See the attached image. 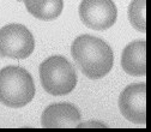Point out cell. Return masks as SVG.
<instances>
[{
	"mask_svg": "<svg viewBox=\"0 0 151 132\" xmlns=\"http://www.w3.org/2000/svg\"><path fill=\"white\" fill-rule=\"evenodd\" d=\"M71 54L82 73L90 79L106 77L114 63L110 46L91 35L78 36L72 43Z\"/></svg>",
	"mask_w": 151,
	"mask_h": 132,
	"instance_id": "1",
	"label": "cell"
},
{
	"mask_svg": "<svg viewBox=\"0 0 151 132\" xmlns=\"http://www.w3.org/2000/svg\"><path fill=\"white\" fill-rule=\"evenodd\" d=\"M35 83L31 74L19 66H6L0 70V102L6 107L22 108L35 96Z\"/></svg>",
	"mask_w": 151,
	"mask_h": 132,
	"instance_id": "2",
	"label": "cell"
},
{
	"mask_svg": "<svg viewBox=\"0 0 151 132\" xmlns=\"http://www.w3.org/2000/svg\"><path fill=\"white\" fill-rule=\"evenodd\" d=\"M40 79L43 89L53 96H65L77 85V72L64 56L54 55L40 65Z\"/></svg>",
	"mask_w": 151,
	"mask_h": 132,
	"instance_id": "3",
	"label": "cell"
},
{
	"mask_svg": "<svg viewBox=\"0 0 151 132\" xmlns=\"http://www.w3.org/2000/svg\"><path fill=\"white\" fill-rule=\"evenodd\" d=\"M35 49L31 31L22 24H9L0 29V55L4 58L27 59Z\"/></svg>",
	"mask_w": 151,
	"mask_h": 132,
	"instance_id": "4",
	"label": "cell"
},
{
	"mask_svg": "<svg viewBox=\"0 0 151 132\" xmlns=\"http://www.w3.org/2000/svg\"><path fill=\"white\" fill-rule=\"evenodd\" d=\"M79 17L88 28L103 31L115 24L118 9L113 0H82Z\"/></svg>",
	"mask_w": 151,
	"mask_h": 132,
	"instance_id": "5",
	"label": "cell"
},
{
	"mask_svg": "<svg viewBox=\"0 0 151 132\" xmlns=\"http://www.w3.org/2000/svg\"><path fill=\"white\" fill-rule=\"evenodd\" d=\"M121 114L131 123L146 124V84L134 83L126 87L119 97Z\"/></svg>",
	"mask_w": 151,
	"mask_h": 132,
	"instance_id": "6",
	"label": "cell"
},
{
	"mask_svg": "<svg viewBox=\"0 0 151 132\" xmlns=\"http://www.w3.org/2000/svg\"><path fill=\"white\" fill-rule=\"evenodd\" d=\"M81 119L79 109L74 105L61 102L47 107L42 113L41 123L43 127H77Z\"/></svg>",
	"mask_w": 151,
	"mask_h": 132,
	"instance_id": "7",
	"label": "cell"
},
{
	"mask_svg": "<svg viewBox=\"0 0 151 132\" xmlns=\"http://www.w3.org/2000/svg\"><path fill=\"white\" fill-rule=\"evenodd\" d=\"M121 66L124 71L134 77L146 74V41L138 40L128 43L121 55Z\"/></svg>",
	"mask_w": 151,
	"mask_h": 132,
	"instance_id": "8",
	"label": "cell"
},
{
	"mask_svg": "<svg viewBox=\"0 0 151 132\" xmlns=\"http://www.w3.org/2000/svg\"><path fill=\"white\" fill-rule=\"evenodd\" d=\"M28 12L40 21H53L64 9V0H23Z\"/></svg>",
	"mask_w": 151,
	"mask_h": 132,
	"instance_id": "9",
	"label": "cell"
},
{
	"mask_svg": "<svg viewBox=\"0 0 151 132\" xmlns=\"http://www.w3.org/2000/svg\"><path fill=\"white\" fill-rule=\"evenodd\" d=\"M128 18L134 29L146 32V0H132L128 6Z\"/></svg>",
	"mask_w": 151,
	"mask_h": 132,
	"instance_id": "10",
	"label": "cell"
},
{
	"mask_svg": "<svg viewBox=\"0 0 151 132\" xmlns=\"http://www.w3.org/2000/svg\"><path fill=\"white\" fill-rule=\"evenodd\" d=\"M17 1H22V0H17Z\"/></svg>",
	"mask_w": 151,
	"mask_h": 132,
	"instance_id": "11",
	"label": "cell"
}]
</instances>
